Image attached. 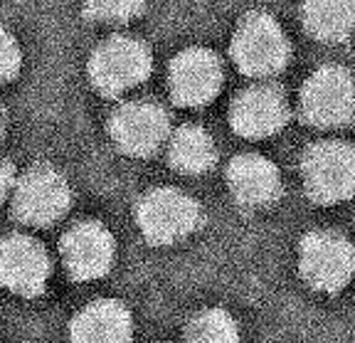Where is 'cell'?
Here are the masks:
<instances>
[{"label":"cell","mask_w":355,"mask_h":343,"mask_svg":"<svg viewBox=\"0 0 355 343\" xmlns=\"http://www.w3.org/2000/svg\"><path fill=\"white\" fill-rule=\"evenodd\" d=\"M288 122V101L274 84H254L234 97L230 106V124L244 139L274 136Z\"/></svg>","instance_id":"8fae6325"},{"label":"cell","mask_w":355,"mask_h":343,"mask_svg":"<svg viewBox=\"0 0 355 343\" xmlns=\"http://www.w3.org/2000/svg\"><path fill=\"white\" fill-rule=\"evenodd\" d=\"M72 203V190L64 176L50 166L30 168L15 183L12 193V210L15 217L25 225L47 227L57 222Z\"/></svg>","instance_id":"52a82bcc"},{"label":"cell","mask_w":355,"mask_h":343,"mask_svg":"<svg viewBox=\"0 0 355 343\" xmlns=\"http://www.w3.org/2000/svg\"><path fill=\"white\" fill-rule=\"evenodd\" d=\"M232 60L247 77H274L286 67L291 47L284 28L266 12H250L242 17L232 37Z\"/></svg>","instance_id":"6da1fadb"},{"label":"cell","mask_w":355,"mask_h":343,"mask_svg":"<svg viewBox=\"0 0 355 343\" xmlns=\"http://www.w3.org/2000/svg\"><path fill=\"white\" fill-rule=\"evenodd\" d=\"M168 158H171V166L185 176L207 173L217 161L215 141L202 126H193V124L180 126L171 136Z\"/></svg>","instance_id":"2e32d148"},{"label":"cell","mask_w":355,"mask_h":343,"mask_svg":"<svg viewBox=\"0 0 355 343\" xmlns=\"http://www.w3.org/2000/svg\"><path fill=\"white\" fill-rule=\"evenodd\" d=\"M15 190V168L8 161H0V203Z\"/></svg>","instance_id":"ffe728a7"},{"label":"cell","mask_w":355,"mask_h":343,"mask_svg":"<svg viewBox=\"0 0 355 343\" xmlns=\"http://www.w3.org/2000/svg\"><path fill=\"white\" fill-rule=\"evenodd\" d=\"M144 8L146 0H84V15L101 22H128Z\"/></svg>","instance_id":"ac0fdd59"},{"label":"cell","mask_w":355,"mask_h":343,"mask_svg":"<svg viewBox=\"0 0 355 343\" xmlns=\"http://www.w3.org/2000/svg\"><path fill=\"white\" fill-rule=\"evenodd\" d=\"M3 128H6V114H3V106H0V139H3Z\"/></svg>","instance_id":"44dd1931"},{"label":"cell","mask_w":355,"mask_h":343,"mask_svg":"<svg viewBox=\"0 0 355 343\" xmlns=\"http://www.w3.org/2000/svg\"><path fill=\"white\" fill-rule=\"evenodd\" d=\"M227 183L234 200L247 208L272 205L282 193V176L269 158L257 153H242L227 166Z\"/></svg>","instance_id":"4fadbf2b"},{"label":"cell","mask_w":355,"mask_h":343,"mask_svg":"<svg viewBox=\"0 0 355 343\" xmlns=\"http://www.w3.org/2000/svg\"><path fill=\"white\" fill-rule=\"evenodd\" d=\"M131 314L121 301L99 299L87 304L69 326V343H128Z\"/></svg>","instance_id":"5bb4252c"},{"label":"cell","mask_w":355,"mask_h":343,"mask_svg":"<svg viewBox=\"0 0 355 343\" xmlns=\"http://www.w3.org/2000/svg\"><path fill=\"white\" fill-rule=\"evenodd\" d=\"M153 60L141 40L116 35L99 44L89 60V79L104 97H119L150 77Z\"/></svg>","instance_id":"7a4b0ae2"},{"label":"cell","mask_w":355,"mask_h":343,"mask_svg":"<svg viewBox=\"0 0 355 343\" xmlns=\"http://www.w3.org/2000/svg\"><path fill=\"white\" fill-rule=\"evenodd\" d=\"M299 269L318 292H340L355 274V244L336 233H309L299 247Z\"/></svg>","instance_id":"8992f818"},{"label":"cell","mask_w":355,"mask_h":343,"mask_svg":"<svg viewBox=\"0 0 355 343\" xmlns=\"http://www.w3.org/2000/svg\"><path fill=\"white\" fill-rule=\"evenodd\" d=\"M306 193L318 205H336L355 195V146L321 141L301 161Z\"/></svg>","instance_id":"3957f363"},{"label":"cell","mask_w":355,"mask_h":343,"mask_svg":"<svg viewBox=\"0 0 355 343\" xmlns=\"http://www.w3.org/2000/svg\"><path fill=\"white\" fill-rule=\"evenodd\" d=\"M301 117L318 128L345 126L355 117V77L338 65H326L301 89Z\"/></svg>","instance_id":"277c9868"},{"label":"cell","mask_w":355,"mask_h":343,"mask_svg":"<svg viewBox=\"0 0 355 343\" xmlns=\"http://www.w3.org/2000/svg\"><path fill=\"white\" fill-rule=\"evenodd\" d=\"M301 17L318 42H345L355 30V0H304Z\"/></svg>","instance_id":"9a60e30c"},{"label":"cell","mask_w":355,"mask_h":343,"mask_svg":"<svg viewBox=\"0 0 355 343\" xmlns=\"http://www.w3.org/2000/svg\"><path fill=\"white\" fill-rule=\"evenodd\" d=\"M114 237L101 222H79L62 237V260L69 277L77 282L104 277L114 265Z\"/></svg>","instance_id":"7c38bea8"},{"label":"cell","mask_w":355,"mask_h":343,"mask_svg":"<svg viewBox=\"0 0 355 343\" xmlns=\"http://www.w3.org/2000/svg\"><path fill=\"white\" fill-rule=\"evenodd\" d=\"M200 205L175 188H155L136 205V222L150 244H173L200 227Z\"/></svg>","instance_id":"5b68a950"},{"label":"cell","mask_w":355,"mask_h":343,"mask_svg":"<svg viewBox=\"0 0 355 343\" xmlns=\"http://www.w3.org/2000/svg\"><path fill=\"white\" fill-rule=\"evenodd\" d=\"M111 139L119 151L144 158L161 149L171 133V119L161 104L153 101H126L111 114Z\"/></svg>","instance_id":"ba28073f"},{"label":"cell","mask_w":355,"mask_h":343,"mask_svg":"<svg viewBox=\"0 0 355 343\" xmlns=\"http://www.w3.org/2000/svg\"><path fill=\"white\" fill-rule=\"evenodd\" d=\"M168 84L175 104L205 106L220 94L222 65L215 52L205 47H190L173 57Z\"/></svg>","instance_id":"30bf717a"},{"label":"cell","mask_w":355,"mask_h":343,"mask_svg":"<svg viewBox=\"0 0 355 343\" xmlns=\"http://www.w3.org/2000/svg\"><path fill=\"white\" fill-rule=\"evenodd\" d=\"M22 55L15 37L0 25V82H10L20 72Z\"/></svg>","instance_id":"d6986e66"},{"label":"cell","mask_w":355,"mask_h":343,"mask_svg":"<svg viewBox=\"0 0 355 343\" xmlns=\"http://www.w3.org/2000/svg\"><path fill=\"white\" fill-rule=\"evenodd\" d=\"M188 343H239V328L225 309H205L188 324Z\"/></svg>","instance_id":"e0dca14e"},{"label":"cell","mask_w":355,"mask_h":343,"mask_svg":"<svg viewBox=\"0 0 355 343\" xmlns=\"http://www.w3.org/2000/svg\"><path fill=\"white\" fill-rule=\"evenodd\" d=\"M50 257L37 240L28 235H8L0 240V284L8 292L33 299L50 279Z\"/></svg>","instance_id":"9c48e42d"}]
</instances>
